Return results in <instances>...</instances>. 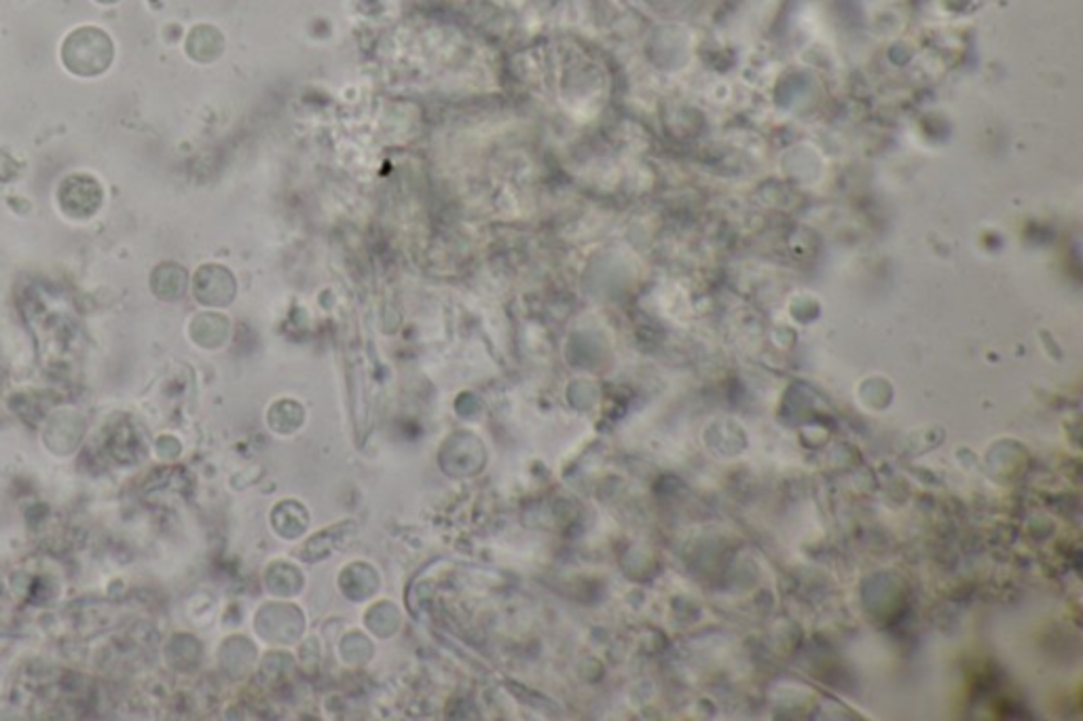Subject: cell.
I'll return each mask as SVG.
<instances>
[{
  "instance_id": "cell-2",
  "label": "cell",
  "mask_w": 1083,
  "mask_h": 721,
  "mask_svg": "<svg viewBox=\"0 0 1083 721\" xmlns=\"http://www.w3.org/2000/svg\"><path fill=\"white\" fill-rule=\"evenodd\" d=\"M98 3H102V5H115V3H119V0H98Z\"/></svg>"
},
{
  "instance_id": "cell-1",
  "label": "cell",
  "mask_w": 1083,
  "mask_h": 721,
  "mask_svg": "<svg viewBox=\"0 0 1083 721\" xmlns=\"http://www.w3.org/2000/svg\"><path fill=\"white\" fill-rule=\"evenodd\" d=\"M62 58L66 68L75 75L94 77L113 62V43H110L106 32L94 26L79 28L64 41Z\"/></svg>"
}]
</instances>
